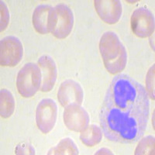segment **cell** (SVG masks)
<instances>
[{
	"label": "cell",
	"mask_w": 155,
	"mask_h": 155,
	"mask_svg": "<svg viewBox=\"0 0 155 155\" xmlns=\"http://www.w3.org/2000/svg\"><path fill=\"white\" fill-rule=\"evenodd\" d=\"M94 5L97 14L102 21L115 24L122 16V4L119 0H95Z\"/></svg>",
	"instance_id": "30bf717a"
},
{
	"label": "cell",
	"mask_w": 155,
	"mask_h": 155,
	"mask_svg": "<svg viewBox=\"0 0 155 155\" xmlns=\"http://www.w3.org/2000/svg\"><path fill=\"white\" fill-rule=\"evenodd\" d=\"M15 110V99L12 92L6 88L0 91V115L3 119L9 118Z\"/></svg>",
	"instance_id": "5bb4252c"
},
{
	"label": "cell",
	"mask_w": 155,
	"mask_h": 155,
	"mask_svg": "<svg viewBox=\"0 0 155 155\" xmlns=\"http://www.w3.org/2000/svg\"><path fill=\"white\" fill-rule=\"evenodd\" d=\"M64 125L74 132H81L89 125L88 112L81 105L71 104L64 107L63 113Z\"/></svg>",
	"instance_id": "ba28073f"
},
{
	"label": "cell",
	"mask_w": 155,
	"mask_h": 155,
	"mask_svg": "<svg viewBox=\"0 0 155 155\" xmlns=\"http://www.w3.org/2000/svg\"><path fill=\"white\" fill-rule=\"evenodd\" d=\"M150 115V99L146 88L127 74L116 75L106 91L99 113L105 137L130 144L145 134Z\"/></svg>",
	"instance_id": "6da1fadb"
},
{
	"label": "cell",
	"mask_w": 155,
	"mask_h": 155,
	"mask_svg": "<svg viewBox=\"0 0 155 155\" xmlns=\"http://www.w3.org/2000/svg\"><path fill=\"white\" fill-rule=\"evenodd\" d=\"M0 6H1V22H0V28L1 29H0V30H1V32H2L7 28L10 16H9V9H8L7 5L5 2L1 1Z\"/></svg>",
	"instance_id": "ac0fdd59"
},
{
	"label": "cell",
	"mask_w": 155,
	"mask_h": 155,
	"mask_svg": "<svg viewBox=\"0 0 155 155\" xmlns=\"http://www.w3.org/2000/svg\"><path fill=\"white\" fill-rule=\"evenodd\" d=\"M134 153L136 155L154 154V137L149 135L143 137L137 146Z\"/></svg>",
	"instance_id": "2e32d148"
},
{
	"label": "cell",
	"mask_w": 155,
	"mask_h": 155,
	"mask_svg": "<svg viewBox=\"0 0 155 155\" xmlns=\"http://www.w3.org/2000/svg\"><path fill=\"white\" fill-rule=\"evenodd\" d=\"M51 8L52 6L51 5L41 4L37 5L34 9L32 22L34 29L38 34H47L50 33L48 29V19Z\"/></svg>",
	"instance_id": "7c38bea8"
},
{
	"label": "cell",
	"mask_w": 155,
	"mask_h": 155,
	"mask_svg": "<svg viewBox=\"0 0 155 155\" xmlns=\"http://www.w3.org/2000/svg\"><path fill=\"white\" fill-rule=\"evenodd\" d=\"M146 91L149 98L154 100V64L150 68L146 76Z\"/></svg>",
	"instance_id": "e0dca14e"
},
{
	"label": "cell",
	"mask_w": 155,
	"mask_h": 155,
	"mask_svg": "<svg viewBox=\"0 0 155 155\" xmlns=\"http://www.w3.org/2000/svg\"><path fill=\"white\" fill-rule=\"evenodd\" d=\"M74 14L68 5L58 4L51 8L48 19L49 32L58 39H65L74 27Z\"/></svg>",
	"instance_id": "3957f363"
},
{
	"label": "cell",
	"mask_w": 155,
	"mask_h": 155,
	"mask_svg": "<svg viewBox=\"0 0 155 155\" xmlns=\"http://www.w3.org/2000/svg\"><path fill=\"white\" fill-rule=\"evenodd\" d=\"M23 56V47L19 39L7 36L0 41V64L2 67H14Z\"/></svg>",
	"instance_id": "5b68a950"
},
{
	"label": "cell",
	"mask_w": 155,
	"mask_h": 155,
	"mask_svg": "<svg viewBox=\"0 0 155 155\" xmlns=\"http://www.w3.org/2000/svg\"><path fill=\"white\" fill-rule=\"evenodd\" d=\"M48 154L78 155L79 154V150L72 139L66 137L62 139L56 146L51 148L48 152Z\"/></svg>",
	"instance_id": "9a60e30c"
},
{
	"label": "cell",
	"mask_w": 155,
	"mask_h": 155,
	"mask_svg": "<svg viewBox=\"0 0 155 155\" xmlns=\"http://www.w3.org/2000/svg\"><path fill=\"white\" fill-rule=\"evenodd\" d=\"M102 128L98 125H88L85 130L81 131L80 134V140L87 147H94L99 143L102 139Z\"/></svg>",
	"instance_id": "4fadbf2b"
},
{
	"label": "cell",
	"mask_w": 155,
	"mask_h": 155,
	"mask_svg": "<svg viewBox=\"0 0 155 155\" xmlns=\"http://www.w3.org/2000/svg\"><path fill=\"white\" fill-rule=\"evenodd\" d=\"M99 47L102 61L108 72L116 74L124 70L127 63V50L116 33L113 31L104 33L100 38Z\"/></svg>",
	"instance_id": "7a4b0ae2"
},
{
	"label": "cell",
	"mask_w": 155,
	"mask_h": 155,
	"mask_svg": "<svg viewBox=\"0 0 155 155\" xmlns=\"http://www.w3.org/2000/svg\"><path fill=\"white\" fill-rule=\"evenodd\" d=\"M134 34L140 38L150 37L154 32V16L147 8L140 7L134 11L130 19Z\"/></svg>",
	"instance_id": "52a82bcc"
},
{
	"label": "cell",
	"mask_w": 155,
	"mask_h": 155,
	"mask_svg": "<svg viewBox=\"0 0 155 155\" xmlns=\"http://www.w3.org/2000/svg\"><path fill=\"white\" fill-rule=\"evenodd\" d=\"M16 154H35L36 150L30 143L23 142L16 146L15 149Z\"/></svg>",
	"instance_id": "d6986e66"
},
{
	"label": "cell",
	"mask_w": 155,
	"mask_h": 155,
	"mask_svg": "<svg viewBox=\"0 0 155 155\" xmlns=\"http://www.w3.org/2000/svg\"><path fill=\"white\" fill-rule=\"evenodd\" d=\"M58 99L63 107L71 104L81 105L84 99V92L79 83L71 79L64 81L58 91Z\"/></svg>",
	"instance_id": "9c48e42d"
},
{
	"label": "cell",
	"mask_w": 155,
	"mask_h": 155,
	"mask_svg": "<svg viewBox=\"0 0 155 155\" xmlns=\"http://www.w3.org/2000/svg\"><path fill=\"white\" fill-rule=\"evenodd\" d=\"M42 74L38 64L27 63L18 72L16 88L18 92L24 98L34 96L41 89Z\"/></svg>",
	"instance_id": "277c9868"
},
{
	"label": "cell",
	"mask_w": 155,
	"mask_h": 155,
	"mask_svg": "<svg viewBox=\"0 0 155 155\" xmlns=\"http://www.w3.org/2000/svg\"><path fill=\"white\" fill-rule=\"evenodd\" d=\"M42 74L41 91L48 92L53 89L58 77V69L54 60L49 55H43L37 61Z\"/></svg>",
	"instance_id": "8fae6325"
},
{
	"label": "cell",
	"mask_w": 155,
	"mask_h": 155,
	"mask_svg": "<svg viewBox=\"0 0 155 155\" xmlns=\"http://www.w3.org/2000/svg\"><path fill=\"white\" fill-rule=\"evenodd\" d=\"M58 118V106L50 98L43 99L36 110V124L43 134H48L54 127Z\"/></svg>",
	"instance_id": "8992f818"
},
{
	"label": "cell",
	"mask_w": 155,
	"mask_h": 155,
	"mask_svg": "<svg viewBox=\"0 0 155 155\" xmlns=\"http://www.w3.org/2000/svg\"><path fill=\"white\" fill-rule=\"evenodd\" d=\"M95 154H113V153L108 148H101L100 150L95 152Z\"/></svg>",
	"instance_id": "ffe728a7"
}]
</instances>
